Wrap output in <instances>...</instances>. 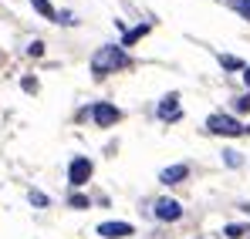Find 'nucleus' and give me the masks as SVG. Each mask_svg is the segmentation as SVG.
I'll list each match as a JSON object with an SVG mask.
<instances>
[{"instance_id": "f257e3e1", "label": "nucleus", "mask_w": 250, "mask_h": 239, "mask_svg": "<svg viewBox=\"0 0 250 239\" xmlns=\"http://www.w3.org/2000/svg\"><path fill=\"white\" fill-rule=\"evenodd\" d=\"M125 64H128V57H125V51L119 44H105V47H98L95 57H91V71H95V74H108V71H115V68H125Z\"/></svg>"}, {"instance_id": "f03ea898", "label": "nucleus", "mask_w": 250, "mask_h": 239, "mask_svg": "<svg viewBox=\"0 0 250 239\" xmlns=\"http://www.w3.org/2000/svg\"><path fill=\"white\" fill-rule=\"evenodd\" d=\"M207 128L213 131V135H247V131H250L247 125H240V121L230 118V115H209Z\"/></svg>"}, {"instance_id": "7ed1b4c3", "label": "nucleus", "mask_w": 250, "mask_h": 239, "mask_svg": "<svg viewBox=\"0 0 250 239\" xmlns=\"http://www.w3.org/2000/svg\"><path fill=\"white\" fill-rule=\"evenodd\" d=\"M91 159H84V155H78V159H71V165H68V179H71V185H84L88 179H91Z\"/></svg>"}, {"instance_id": "20e7f679", "label": "nucleus", "mask_w": 250, "mask_h": 239, "mask_svg": "<svg viewBox=\"0 0 250 239\" xmlns=\"http://www.w3.org/2000/svg\"><path fill=\"white\" fill-rule=\"evenodd\" d=\"M91 118H95V125L108 128V125H115V121L122 118V111H119L115 105H108V101H98V105L91 108Z\"/></svg>"}, {"instance_id": "39448f33", "label": "nucleus", "mask_w": 250, "mask_h": 239, "mask_svg": "<svg viewBox=\"0 0 250 239\" xmlns=\"http://www.w3.org/2000/svg\"><path fill=\"white\" fill-rule=\"evenodd\" d=\"M156 216L166 219V222H176V219L183 216V205H179L176 199H159L156 202Z\"/></svg>"}, {"instance_id": "423d86ee", "label": "nucleus", "mask_w": 250, "mask_h": 239, "mask_svg": "<svg viewBox=\"0 0 250 239\" xmlns=\"http://www.w3.org/2000/svg\"><path fill=\"white\" fill-rule=\"evenodd\" d=\"M98 236L125 239V236H132V226H128V222H102V226H98Z\"/></svg>"}, {"instance_id": "0eeeda50", "label": "nucleus", "mask_w": 250, "mask_h": 239, "mask_svg": "<svg viewBox=\"0 0 250 239\" xmlns=\"http://www.w3.org/2000/svg\"><path fill=\"white\" fill-rule=\"evenodd\" d=\"M186 175H189V168H186V165H169V168H163V172H159V182L176 185V182H183Z\"/></svg>"}, {"instance_id": "6e6552de", "label": "nucleus", "mask_w": 250, "mask_h": 239, "mask_svg": "<svg viewBox=\"0 0 250 239\" xmlns=\"http://www.w3.org/2000/svg\"><path fill=\"white\" fill-rule=\"evenodd\" d=\"M31 7H34L41 17H47V20H58V10L51 7V0H31Z\"/></svg>"}, {"instance_id": "1a4fd4ad", "label": "nucleus", "mask_w": 250, "mask_h": 239, "mask_svg": "<svg viewBox=\"0 0 250 239\" xmlns=\"http://www.w3.org/2000/svg\"><path fill=\"white\" fill-rule=\"evenodd\" d=\"M159 115H163V118H176V115H179V101H176V94H169L166 101L159 105Z\"/></svg>"}, {"instance_id": "9d476101", "label": "nucleus", "mask_w": 250, "mask_h": 239, "mask_svg": "<svg viewBox=\"0 0 250 239\" xmlns=\"http://www.w3.org/2000/svg\"><path fill=\"white\" fill-rule=\"evenodd\" d=\"M149 34V27L142 24V27H135V31H125V37H122V44H135L139 37H146Z\"/></svg>"}, {"instance_id": "9b49d317", "label": "nucleus", "mask_w": 250, "mask_h": 239, "mask_svg": "<svg viewBox=\"0 0 250 239\" xmlns=\"http://www.w3.org/2000/svg\"><path fill=\"white\" fill-rule=\"evenodd\" d=\"M223 233H227L230 239H240V236H247L250 229H247V226H237V222H230V226H223Z\"/></svg>"}, {"instance_id": "f8f14e48", "label": "nucleus", "mask_w": 250, "mask_h": 239, "mask_svg": "<svg viewBox=\"0 0 250 239\" xmlns=\"http://www.w3.org/2000/svg\"><path fill=\"white\" fill-rule=\"evenodd\" d=\"M223 162H227L230 168H240V165H244V159H240L237 152H223Z\"/></svg>"}, {"instance_id": "ddd939ff", "label": "nucleus", "mask_w": 250, "mask_h": 239, "mask_svg": "<svg viewBox=\"0 0 250 239\" xmlns=\"http://www.w3.org/2000/svg\"><path fill=\"white\" fill-rule=\"evenodd\" d=\"M220 64H223V68H244V64H240V57H230V54H223V57H220Z\"/></svg>"}, {"instance_id": "4468645a", "label": "nucleus", "mask_w": 250, "mask_h": 239, "mask_svg": "<svg viewBox=\"0 0 250 239\" xmlns=\"http://www.w3.org/2000/svg\"><path fill=\"white\" fill-rule=\"evenodd\" d=\"M68 205H71V209H88V199H84V196H71Z\"/></svg>"}, {"instance_id": "2eb2a0df", "label": "nucleus", "mask_w": 250, "mask_h": 239, "mask_svg": "<svg viewBox=\"0 0 250 239\" xmlns=\"http://www.w3.org/2000/svg\"><path fill=\"white\" fill-rule=\"evenodd\" d=\"M21 88H24L27 94H34V91H38V78H24V81H21Z\"/></svg>"}, {"instance_id": "dca6fc26", "label": "nucleus", "mask_w": 250, "mask_h": 239, "mask_svg": "<svg viewBox=\"0 0 250 239\" xmlns=\"http://www.w3.org/2000/svg\"><path fill=\"white\" fill-rule=\"evenodd\" d=\"M31 202H34L38 209H44V205H47V196H44V192H31Z\"/></svg>"}, {"instance_id": "f3484780", "label": "nucleus", "mask_w": 250, "mask_h": 239, "mask_svg": "<svg viewBox=\"0 0 250 239\" xmlns=\"http://www.w3.org/2000/svg\"><path fill=\"white\" fill-rule=\"evenodd\" d=\"M27 54H31V57H41V54H44V44H41V40H34V44L27 47Z\"/></svg>"}, {"instance_id": "a211bd4d", "label": "nucleus", "mask_w": 250, "mask_h": 239, "mask_svg": "<svg viewBox=\"0 0 250 239\" xmlns=\"http://www.w3.org/2000/svg\"><path fill=\"white\" fill-rule=\"evenodd\" d=\"M237 111H250V94H247V98H240V101H237Z\"/></svg>"}, {"instance_id": "6ab92c4d", "label": "nucleus", "mask_w": 250, "mask_h": 239, "mask_svg": "<svg viewBox=\"0 0 250 239\" xmlns=\"http://www.w3.org/2000/svg\"><path fill=\"white\" fill-rule=\"evenodd\" d=\"M237 7H240V14H244V17H247V20H250V0H240Z\"/></svg>"}, {"instance_id": "aec40b11", "label": "nucleus", "mask_w": 250, "mask_h": 239, "mask_svg": "<svg viewBox=\"0 0 250 239\" xmlns=\"http://www.w3.org/2000/svg\"><path fill=\"white\" fill-rule=\"evenodd\" d=\"M244 81H247V88H250V68H244Z\"/></svg>"}, {"instance_id": "412c9836", "label": "nucleus", "mask_w": 250, "mask_h": 239, "mask_svg": "<svg viewBox=\"0 0 250 239\" xmlns=\"http://www.w3.org/2000/svg\"><path fill=\"white\" fill-rule=\"evenodd\" d=\"M244 209H247V212H250V205H244Z\"/></svg>"}]
</instances>
